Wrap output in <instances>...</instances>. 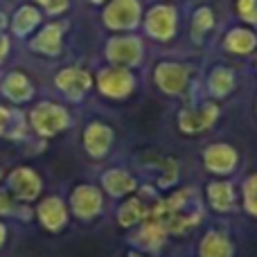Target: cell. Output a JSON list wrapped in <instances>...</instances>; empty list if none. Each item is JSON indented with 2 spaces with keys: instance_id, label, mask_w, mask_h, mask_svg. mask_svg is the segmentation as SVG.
Returning a JSON list of instances; mask_svg holds the SVG:
<instances>
[{
  "instance_id": "cell-13",
  "label": "cell",
  "mask_w": 257,
  "mask_h": 257,
  "mask_svg": "<svg viewBox=\"0 0 257 257\" xmlns=\"http://www.w3.org/2000/svg\"><path fill=\"white\" fill-rule=\"evenodd\" d=\"M3 93L7 95V97L16 99V102H23V99H27L32 95V86L23 75L14 72V75H9L7 81L3 84Z\"/></svg>"
},
{
  "instance_id": "cell-21",
  "label": "cell",
  "mask_w": 257,
  "mask_h": 257,
  "mask_svg": "<svg viewBox=\"0 0 257 257\" xmlns=\"http://www.w3.org/2000/svg\"><path fill=\"white\" fill-rule=\"evenodd\" d=\"M7 48H9V41L5 36H0V61L7 57Z\"/></svg>"
},
{
  "instance_id": "cell-9",
  "label": "cell",
  "mask_w": 257,
  "mask_h": 257,
  "mask_svg": "<svg viewBox=\"0 0 257 257\" xmlns=\"http://www.w3.org/2000/svg\"><path fill=\"white\" fill-rule=\"evenodd\" d=\"M226 48L235 54H250L257 50V34L246 27H237L226 36Z\"/></svg>"
},
{
  "instance_id": "cell-11",
  "label": "cell",
  "mask_w": 257,
  "mask_h": 257,
  "mask_svg": "<svg viewBox=\"0 0 257 257\" xmlns=\"http://www.w3.org/2000/svg\"><path fill=\"white\" fill-rule=\"evenodd\" d=\"M32 48L43 52V54H59L61 52V27L48 25L34 41H32Z\"/></svg>"
},
{
  "instance_id": "cell-15",
  "label": "cell",
  "mask_w": 257,
  "mask_h": 257,
  "mask_svg": "<svg viewBox=\"0 0 257 257\" xmlns=\"http://www.w3.org/2000/svg\"><path fill=\"white\" fill-rule=\"evenodd\" d=\"M210 192H212L214 208H219V210H228L232 205V201H235V192H232V187L228 183H214Z\"/></svg>"
},
{
  "instance_id": "cell-5",
  "label": "cell",
  "mask_w": 257,
  "mask_h": 257,
  "mask_svg": "<svg viewBox=\"0 0 257 257\" xmlns=\"http://www.w3.org/2000/svg\"><path fill=\"white\" fill-rule=\"evenodd\" d=\"M174 27H176V18H174V9L165 7H154L147 16V32H149L154 39H169L174 34Z\"/></svg>"
},
{
  "instance_id": "cell-18",
  "label": "cell",
  "mask_w": 257,
  "mask_h": 257,
  "mask_svg": "<svg viewBox=\"0 0 257 257\" xmlns=\"http://www.w3.org/2000/svg\"><path fill=\"white\" fill-rule=\"evenodd\" d=\"M237 12L246 23L257 25V0H237Z\"/></svg>"
},
{
  "instance_id": "cell-4",
  "label": "cell",
  "mask_w": 257,
  "mask_h": 257,
  "mask_svg": "<svg viewBox=\"0 0 257 257\" xmlns=\"http://www.w3.org/2000/svg\"><path fill=\"white\" fill-rule=\"evenodd\" d=\"M156 81L158 86L165 90V93H181L187 84V70L178 63H160L156 68Z\"/></svg>"
},
{
  "instance_id": "cell-7",
  "label": "cell",
  "mask_w": 257,
  "mask_h": 257,
  "mask_svg": "<svg viewBox=\"0 0 257 257\" xmlns=\"http://www.w3.org/2000/svg\"><path fill=\"white\" fill-rule=\"evenodd\" d=\"M57 86L70 97H77V95L86 93L90 88V75L86 70H79V68H66L57 75Z\"/></svg>"
},
{
  "instance_id": "cell-16",
  "label": "cell",
  "mask_w": 257,
  "mask_h": 257,
  "mask_svg": "<svg viewBox=\"0 0 257 257\" xmlns=\"http://www.w3.org/2000/svg\"><path fill=\"white\" fill-rule=\"evenodd\" d=\"M39 23V12L32 7H23L16 12V18H14V30L18 32V34H25V32H30L32 27Z\"/></svg>"
},
{
  "instance_id": "cell-17",
  "label": "cell",
  "mask_w": 257,
  "mask_h": 257,
  "mask_svg": "<svg viewBox=\"0 0 257 257\" xmlns=\"http://www.w3.org/2000/svg\"><path fill=\"white\" fill-rule=\"evenodd\" d=\"M244 205L253 217H257V172L244 183Z\"/></svg>"
},
{
  "instance_id": "cell-23",
  "label": "cell",
  "mask_w": 257,
  "mask_h": 257,
  "mask_svg": "<svg viewBox=\"0 0 257 257\" xmlns=\"http://www.w3.org/2000/svg\"><path fill=\"white\" fill-rule=\"evenodd\" d=\"M3 27H5V21H3V16H0V30H3Z\"/></svg>"
},
{
  "instance_id": "cell-8",
  "label": "cell",
  "mask_w": 257,
  "mask_h": 257,
  "mask_svg": "<svg viewBox=\"0 0 257 257\" xmlns=\"http://www.w3.org/2000/svg\"><path fill=\"white\" fill-rule=\"evenodd\" d=\"M217 106L214 104H205L199 111H183L181 113V126L183 131H201V128L210 126L217 117Z\"/></svg>"
},
{
  "instance_id": "cell-10",
  "label": "cell",
  "mask_w": 257,
  "mask_h": 257,
  "mask_svg": "<svg viewBox=\"0 0 257 257\" xmlns=\"http://www.w3.org/2000/svg\"><path fill=\"white\" fill-rule=\"evenodd\" d=\"M208 165L212 167V172H232V167L237 165V154L232 147L228 145H214L205 154Z\"/></svg>"
},
{
  "instance_id": "cell-20",
  "label": "cell",
  "mask_w": 257,
  "mask_h": 257,
  "mask_svg": "<svg viewBox=\"0 0 257 257\" xmlns=\"http://www.w3.org/2000/svg\"><path fill=\"white\" fill-rule=\"evenodd\" d=\"M39 3L43 5L45 12H50V14H59L68 7V0H39Z\"/></svg>"
},
{
  "instance_id": "cell-2",
  "label": "cell",
  "mask_w": 257,
  "mask_h": 257,
  "mask_svg": "<svg viewBox=\"0 0 257 257\" xmlns=\"http://www.w3.org/2000/svg\"><path fill=\"white\" fill-rule=\"evenodd\" d=\"M32 122H34L36 131L43 136H52L59 128H63L68 124V115L63 108L54 106V104H41L39 108H34L32 113Z\"/></svg>"
},
{
  "instance_id": "cell-24",
  "label": "cell",
  "mask_w": 257,
  "mask_h": 257,
  "mask_svg": "<svg viewBox=\"0 0 257 257\" xmlns=\"http://www.w3.org/2000/svg\"><path fill=\"white\" fill-rule=\"evenodd\" d=\"M93 3H104V0H93Z\"/></svg>"
},
{
  "instance_id": "cell-6",
  "label": "cell",
  "mask_w": 257,
  "mask_h": 257,
  "mask_svg": "<svg viewBox=\"0 0 257 257\" xmlns=\"http://www.w3.org/2000/svg\"><path fill=\"white\" fill-rule=\"evenodd\" d=\"M140 41L131 39V36H124V39H113L108 43V59L117 63H124V66H133L140 59Z\"/></svg>"
},
{
  "instance_id": "cell-12",
  "label": "cell",
  "mask_w": 257,
  "mask_h": 257,
  "mask_svg": "<svg viewBox=\"0 0 257 257\" xmlns=\"http://www.w3.org/2000/svg\"><path fill=\"white\" fill-rule=\"evenodd\" d=\"M111 128L102 126V124H93L86 131V145H88L90 154L93 156H102L104 151L108 149V145H111Z\"/></svg>"
},
{
  "instance_id": "cell-14",
  "label": "cell",
  "mask_w": 257,
  "mask_h": 257,
  "mask_svg": "<svg viewBox=\"0 0 257 257\" xmlns=\"http://www.w3.org/2000/svg\"><path fill=\"white\" fill-rule=\"evenodd\" d=\"M210 88L214 95H228L235 88V75L228 68H217L210 77Z\"/></svg>"
},
{
  "instance_id": "cell-3",
  "label": "cell",
  "mask_w": 257,
  "mask_h": 257,
  "mask_svg": "<svg viewBox=\"0 0 257 257\" xmlns=\"http://www.w3.org/2000/svg\"><path fill=\"white\" fill-rule=\"evenodd\" d=\"M99 88L111 97H124L133 88V77L122 68H108L99 72Z\"/></svg>"
},
{
  "instance_id": "cell-19",
  "label": "cell",
  "mask_w": 257,
  "mask_h": 257,
  "mask_svg": "<svg viewBox=\"0 0 257 257\" xmlns=\"http://www.w3.org/2000/svg\"><path fill=\"white\" fill-rule=\"evenodd\" d=\"M212 27V12L210 9H199L194 16V34L199 36L201 32H208Z\"/></svg>"
},
{
  "instance_id": "cell-22",
  "label": "cell",
  "mask_w": 257,
  "mask_h": 257,
  "mask_svg": "<svg viewBox=\"0 0 257 257\" xmlns=\"http://www.w3.org/2000/svg\"><path fill=\"white\" fill-rule=\"evenodd\" d=\"M7 115H9V113L5 111L3 106H0V131H3V128H5V124H7Z\"/></svg>"
},
{
  "instance_id": "cell-1",
  "label": "cell",
  "mask_w": 257,
  "mask_h": 257,
  "mask_svg": "<svg viewBox=\"0 0 257 257\" xmlns=\"http://www.w3.org/2000/svg\"><path fill=\"white\" fill-rule=\"evenodd\" d=\"M138 16H140V7L136 0H113L104 12V21L113 30H128L138 23Z\"/></svg>"
}]
</instances>
